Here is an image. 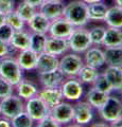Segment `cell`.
I'll return each instance as SVG.
<instances>
[{
    "mask_svg": "<svg viewBox=\"0 0 122 127\" xmlns=\"http://www.w3.org/2000/svg\"><path fill=\"white\" fill-rule=\"evenodd\" d=\"M74 29H76V27L67 20L64 16H62L60 18L51 20L48 30V35L60 38H68Z\"/></svg>",
    "mask_w": 122,
    "mask_h": 127,
    "instance_id": "11",
    "label": "cell"
},
{
    "mask_svg": "<svg viewBox=\"0 0 122 127\" xmlns=\"http://www.w3.org/2000/svg\"><path fill=\"white\" fill-rule=\"evenodd\" d=\"M69 45L67 38H60V37H54V36H47L46 45H45V51L44 52L50 53L52 55L61 57L62 55L69 52Z\"/></svg>",
    "mask_w": 122,
    "mask_h": 127,
    "instance_id": "13",
    "label": "cell"
},
{
    "mask_svg": "<svg viewBox=\"0 0 122 127\" xmlns=\"http://www.w3.org/2000/svg\"><path fill=\"white\" fill-rule=\"evenodd\" d=\"M69 45V49L71 52L78 53V54H83L86 50L92 46L90 41L88 30L85 27L76 28L71 33V35L67 38Z\"/></svg>",
    "mask_w": 122,
    "mask_h": 127,
    "instance_id": "4",
    "label": "cell"
},
{
    "mask_svg": "<svg viewBox=\"0 0 122 127\" xmlns=\"http://www.w3.org/2000/svg\"><path fill=\"white\" fill-rule=\"evenodd\" d=\"M103 74L108 79L113 87V90L116 92L122 91V67L106 66L103 71Z\"/></svg>",
    "mask_w": 122,
    "mask_h": 127,
    "instance_id": "22",
    "label": "cell"
},
{
    "mask_svg": "<svg viewBox=\"0 0 122 127\" xmlns=\"http://www.w3.org/2000/svg\"><path fill=\"white\" fill-rule=\"evenodd\" d=\"M5 23H7V25L13 28L14 30H21V29L27 28L26 21L23 20L15 11L5 15Z\"/></svg>",
    "mask_w": 122,
    "mask_h": 127,
    "instance_id": "33",
    "label": "cell"
},
{
    "mask_svg": "<svg viewBox=\"0 0 122 127\" xmlns=\"http://www.w3.org/2000/svg\"><path fill=\"white\" fill-rule=\"evenodd\" d=\"M37 95L50 107V108L55 106L56 104H58L60 102L64 100L61 87H55V88H45V87H41L38 90Z\"/></svg>",
    "mask_w": 122,
    "mask_h": 127,
    "instance_id": "20",
    "label": "cell"
},
{
    "mask_svg": "<svg viewBox=\"0 0 122 127\" xmlns=\"http://www.w3.org/2000/svg\"><path fill=\"white\" fill-rule=\"evenodd\" d=\"M84 96H85V101L88 102L96 110H98L104 105V103L108 98L109 94L102 92V91L98 90L91 86L87 92H85Z\"/></svg>",
    "mask_w": 122,
    "mask_h": 127,
    "instance_id": "23",
    "label": "cell"
},
{
    "mask_svg": "<svg viewBox=\"0 0 122 127\" xmlns=\"http://www.w3.org/2000/svg\"><path fill=\"white\" fill-rule=\"evenodd\" d=\"M0 127H12L11 120L6 119L4 117L0 116Z\"/></svg>",
    "mask_w": 122,
    "mask_h": 127,
    "instance_id": "41",
    "label": "cell"
},
{
    "mask_svg": "<svg viewBox=\"0 0 122 127\" xmlns=\"http://www.w3.org/2000/svg\"><path fill=\"white\" fill-rule=\"evenodd\" d=\"M83 2H85L86 4H90V3H93V2H99V1H103V0H82Z\"/></svg>",
    "mask_w": 122,
    "mask_h": 127,
    "instance_id": "45",
    "label": "cell"
},
{
    "mask_svg": "<svg viewBox=\"0 0 122 127\" xmlns=\"http://www.w3.org/2000/svg\"><path fill=\"white\" fill-rule=\"evenodd\" d=\"M26 101L18 96L16 93H13L0 100V112L1 116L6 119H13L18 113L25 111Z\"/></svg>",
    "mask_w": 122,
    "mask_h": 127,
    "instance_id": "5",
    "label": "cell"
},
{
    "mask_svg": "<svg viewBox=\"0 0 122 127\" xmlns=\"http://www.w3.org/2000/svg\"><path fill=\"white\" fill-rule=\"evenodd\" d=\"M121 94H122V91H121ZM121 100H122V98H121Z\"/></svg>",
    "mask_w": 122,
    "mask_h": 127,
    "instance_id": "48",
    "label": "cell"
},
{
    "mask_svg": "<svg viewBox=\"0 0 122 127\" xmlns=\"http://www.w3.org/2000/svg\"><path fill=\"white\" fill-rule=\"evenodd\" d=\"M64 100L68 102H78L84 97L85 87L78 77H66L61 86Z\"/></svg>",
    "mask_w": 122,
    "mask_h": 127,
    "instance_id": "7",
    "label": "cell"
},
{
    "mask_svg": "<svg viewBox=\"0 0 122 127\" xmlns=\"http://www.w3.org/2000/svg\"><path fill=\"white\" fill-rule=\"evenodd\" d=\"M0 116H1V112H0Z\"/></svg>",
    "mask_w": 122,
    "mask_h": 127,
    "instance_id": "49",
    "label": "cell"
},
{
    "mask_svg": "<svg viewBox=\"0 0 122 127\" xmlns=\"http://www.w3.org/2000/svg\"><path fill=\"white\" fill-rule=\"evenodd\" d=\"M90 126H93V127H97V126H103V127H106V126H109V124H107L106 122H99V123H93V124H90Z\"/></svg>",
    "mask_w": 122,
    "mask_h": 127,
    "instance_id": "43",
    "label": "cell"
},
{
    "mask_svg": "<svg viewBox=\"0 0 122 127\" xmlns=\"http://www.w3.org/2000/svg\"><path fill=\"white\" fill-rule=\"evenodd\" d=\"M105 31H106V28L103 26H96V27H92L91 29L88 30L90 41H91L92 46L102 47L104 35H105Z\"/></svg>",
    "mask_w": 122,
    "mask_h": 127,
    "instance_id": "31",
    "label": "cell"
},
{
    "mask_svg": "<svg viewBox=\"0 0 122 127\" xmlns=\"http://www.w3.org/2000/svg\"><path fill=\"white\" fill-rule=\"evenodd\" d=\"M99 74H100L99 69L93 68L91 66H88V65H85L84 64V65L82 66V68L80 69V71H79L77 77L83 85L92 86L94 81L99 76Z\"/></svg>",
    "mask_w": 122,
    "mask_h": 127,
    "instance_id": "28",
    "label": "cell"
},
{
    "mask_svg": "<svg viewBox=\"0 0 122 127\" xmlns=\"http://www.w3.org/2000/svg\"><path fill=\"white\" fill-rule=\"evenodd\" d=\"M38 90H39L38 84L26 77H23L17 85L14 86V92L25 101L37 95Z\"/></svg>",
    "mask_w": 122,
    "mask_h": 127,
    "instance_id": "19",
    "label": "cell"
},
{
    "mask_svg": "<svg viewBox=\"0 0 122 127\" xmlns=\"http://www.w3.org/2000/svg\"><path fill=\"white\" fill-rule=\"evenodd\" d=\"M5 23V14H3L0 12V27Z\"/></svg>",
    "mask_w": 122,
    "mask_h": 127,
    "instance_id": "44",
    "label": "cell"
},
{
    "mask_svg": "<svg viewBox=\"0 0 122 127\" xmlns=\"http://www.w3.org/2000/svg\"><path fill=\"white\" fill-rule=\"evenodd\" d=\"M122 46V29L107 27L105 31L102 47H118Z\"/></svg>",
    "mask_w": 122,
    "mask_h": 127,
    "instance_id": "27",
    "label": "cell"
},
{
    "mask_svg": "<svg viewBox=\"0 0 122 127\" xmlns=\"http://www.w3.org/2000/svg\"><path fill=\"white\" fill-rule=\"evenodd\" d=\"M18 51L14 49L9 42H5L0 39V58L5 57V56H14L16 55Z\"/></svg>",
    "mask_w": 122,
    "mask_h": 127,
    "instance_id": "36",
    "label": "cell"
},
{
    "mask_svg": "<svg viewBox=\"0 0 122 127\" xmlns=\"http://www.w3.org/2000/svg\"><path fill=\"white\" fill-rule=\"evenodd\" d=\"M51 1H63V2H64L65 0H51Z\"/></svg>",
    "mask_w": 122,
    "mask_h": 127,
    "instance_id": "47",
    "label": "cell"
},
{
    "mask_svg": "<svg viewBox=\"0 0 122 127\" xmlns=\"http://www.w3.org/2000/svg\"><path fill=\"white\" fill-rule=\"evenodd\" d=\"M23 1H26L27 3H29V4H31V5H33V6H35V7H38L41 6L42 3H44L46 0H23Z\"/></svg>",
    "mask_w": 122,
    "mask_h": 127,
    "instance_id": "40",
    "label": "cell"
},
{
    "mask_svg": "<svg viewBox=\"0 0 122 127\" xmlns=\"http://www.w3.org/2000/svg\"><path fill=\"white\" fill-rule=\"evenodd\" d=\"M48 34L42 33H32L31 32V40H30V49L34 51L36 54H41L45 51V45Z\"/></svg>",
    "mask_w": 122,
    "mask_h": 127,
    "instance_id": "30",
    "label": "cell"
},
{
    "mask_svg": "<svg viewBox=\"0 0 122 127\" xmlns=\"http://www.w3.org/2000/svg\"><path fill=\"white\" fill-rule=\"evenodd\" d=\"M50 114L57 121V123H60L61 126L71 124L74 118L73 104H71V102L63 100L55 106L51 107Z\"/></svg>",
    "mask_w": 122,
    "mask_h": 127,
    "instance_id": "9",
    "label": "cell"
},
{
    "mask_svg": "<svg viewBox=\"0 0 122 127\" xmlns=\"http://www.w3.org/2000/svg\"><path fill=\"white\" fill-rule=\"evenodd\" d=\"M38 54H36L31 49H26L18 51L15 55V58L20 66V68L25 71V72H32L35 71L36 68V63H37Z\"/></svg>",
    "mask_w": 122,
    "mask_h": 127,
    "instance_id": "15",
    "label": "cell"
},
{
    "mask_svg": "<svg viewBox=\"0 0 122 127\" xmlns=\"http://www.w3.org/2000/svg\"><path fill=\"white\" fill-rule=\"evenodd\" d=\"M16 0H0V12L3 14H9L15 10Z\"/></svg>",
    "mask_w": 122,
    "mask_h": 127,
    "instance_id": "39",
    "label": "cell"
},
{
    "mask_svg": "<svg viewBox=\"0 0 122 127\" xmlns=\"http://www.w3.org/2000/svg\"><path fill=\"white\" fill-rule=\"evenodd\" d=\"M99 117L106 123H111L122 116V100L116 95L109 94L104 105L98 109Z\"/></svg>",
    "mask_w": 122,
    "mask_h": 127,
    "instance_id": "6",
    "label": "cell"
},
{
    "mask_svg": "<svg viewBox=\"0 0 122 127\" xmlns=\"http://www.w3.org/2000/svg\"><path fill=\"white\" fill-rule=\"evenodd\" d=\"M14 11L27 22L38 11V9L29 4V3H27L26 1H23V0H19V1L16 3V6H15Z\"/></svg>",
    "mask_w": 122,
    "mask_h": 127,
    "instance_id": "29",
    "label": "cell"
},
{
    "mask_svg": "<svg viewBox=\"0 0 122 127\" xmlns=\"http://www.w3.org/2000/svg\"><path fill=\"white\" fill-rule=\"evenodd\" d=\"M82 57H83V62L85 65L91 66L93 68L100 69L105 66L104 50L101 47L91 46L82 54Z\"/></svg>",
    "mask_w": 122,
    "mask_h": 127,
    "instance_id": "12",
    "label": "cell"
},
{
    "mask_svg": "<svg viewBox=\"0 0 122 127\" xmlns=\"http://www.w3.org/2000/svg\"><path fill=\"white\" fill-rule=\"evenodd\" d=\"M37 81L41 87L45 88H55V87H61L64 79L66 78L64 76L60 69L49 71L45 73H36Z\"/></svg>",
    "mask_w": 122,
    "mask_h": 127,
    "instance_id": "14",
    "label": "cell"
},
{
    "mask_svg": "<svg viewBox=\"0 0 122 127\" xmlns=\"http://www.w3.org/2000/svg\"><path fill=\"white\" fill-rule=\"evenodd\" d=\"M109 126H112V127H122V116L120 118L116 119L115 121L109 123Z\"/></svg>",
    "mask_w": 122,
    "mask_h": 127,
    "instance_id": "42",
    "label": "cell"
},
{
    "mask_svg": "<svg viewBox=\"0 0 122 127\" xmlns=\"http://www.w3.org/2000/svg\"><path fill=\"white\" fill-rule=\"evenodd\" d=\"M11 124L12 127H33L35 122L26 111H22L13 119H11Z\"/></svg>",
    "mask_w": 122,
    "mask_h": 127,
    "instance_id": "32",
    "label": "cell"
},
{
    "mask_svg": "<svg viewBox=\"0 0 122 127\" xmlns=\"http://www.w3.org/2000/svg\"><path fill=\"white\" fill-rule=\"evenodd\" d=\"M25 111L33 119V121L36 123L41 119L46 117L50 113V107L41 100L38 95L30 97L26 101L25 104Z\"/></svg>",
    "mask_w": 122,
    "mask_h": 127,
    "instance_id": "10",
    "label": "cell"
},
{
    "mask_svg": "<svg viewBox=\"0 0 122 127\" xmlns=\"http://www.w3.org/2000/svg\"><path fill=\"white\" fill-rule=\"evenodd\" d=\"M50 20L42 15L41 12H36L28 21L26 22V27L32 33H42L48 34V30L50 27Z\"/></svg>",
    "mask_w": 122,
    "mask_h": 127,
    "instance_id": "18",
    "label": "cell"
},
{
    "mask_svg": "<svg viewBox=\"0 0 122 127\" xmlns=\"http://www.w3.org/2000/svg\"><path fill=\"white\" fill-rule=\"evenodd\" d=\"M63 16L76 28L86 27L89 22L87 4L82 0H72L65 4Z\"/></svg>",
    "mask_w": 122,
    "mask_h": 127,
    "instance_id": "1",
    "label": "cell"
},
{
    "mask_svg": "<svg viewBox=\"0 0 122 127\" xmlns=\"http://www.w3.org/2000/svg\"><path fill=\"white\" fill-rule=\"evenodd\" d=\"M114 2H115L116 5H119L122 7V0H114Z\"/></svg>",
    "mask_w": 122,
    "mask_h": 127,
    "instance_id": "46",
    "label": "cell"
},
{
    "mask_svg": "<svg viewBox=\"0 0 122 127\" xmlns=\"http://www.w3.org/2000/svg\"><path fill=\"white\" fill-rule=\"evenodd\" d=\"M83 65L84 62L82 55L69 51L60 57L58 69L65 77H77Z\"/></svg>",
    "mask_w": 122,
    "mask_h": 127,
    "instance_id": "3",
    "label": "cell"
},
{
    "mask_svg": "<svg viewBox=\"0 0 122 127\" xmlns=\"http://www.w3.org/2000/svg\"><path fill=\"white\" fill-rule=\"evenodd\" d=\"M65 3L63 1H51L46 0L42 4L38 7V12H41L42 15H45L49 20H54L56 18H60L64 14Z\"/></svg>",
    "mask_w": 122,
    "mask_h": 127,
    "instance_id": "17",
    "label": "cell"
},
{
    "mask_svg": "<svg viewBox=\"0 0 122 127\" xmlns=\"http://www.w3.org/2000/svg\"><path fill=\"white\" fill-rule=\"evenodd\" d=\"M58 64H60V57L58 56L47 52H41V54H38L35 72L45 73L49 72V71L56 70L58 69Z\"/></svg>",
    "mask_w": 122,
    "mask_h": 127,
    "instance_id": "16",
    "label": "cell"
},
{
    "mask_svg": "<svg viewBox=\"0 0 122 127\" xmlns=\"http://www.w3.org/2000/svg\"><path fill=\"white\" fill-rule=\"evenodd\" d=\"M14 29L12 27H10L7 23H4L0 27V39L5 42H10L11 37L14 33Z\"/></svg>",
    "mask_w": 122,
    "mask_h": 127,
    "instance_id": "38",
    "label": "cell"
},
{
    "mask_svg": "<svg viewBox=\"0 0 122 127\" xmlns=\"http://www.w3.org/2000/svg\"><path fill=\"white\" fill-rule=\"evenodd\" d=\"M94 109L93 107L89 104L88 102L84 101H78L73 104V111H74V118L73 123H76V126H85L91 123L94 118Z\"/></svg>",
    "mask_w": 122,
    "mask_h": 127,
    "instance_id": "8",
    "label": "cell"
},
{
    "mask_svg": "<svg viewBox=\"0 0 122 127\" xmlns=\"http://www.w3.org/2000/svg\"><path fill=\"white\" fill-rule=\"evenodd\" d=\"M105 65L114 67H122V46L104 48Z\"/></svg>",
    "mask_w": 122,
    "mask_h": 127,
    "instance_id": "25",
    "label": "cell"
},
{
    "mask_svg": "<svg viewBox=\"0 0 122 127\" xmlns=\"http://www.w3.org/2000/svg\"><path fill=\"white\" fill-rule=\"evenodd\" d=\"M92 87H94L96 89L102 91V92L107 93V94H112L114 92L111 83L108 82V79L106 78V76L103 74V72H100L99 76L97 77V79L92 84Z\"/></svg>",
    "mask_w": 122,
    "mask_h": 127,
    "instance_id": "34",
    "label": "cell"
},
{
    "mask_svg": "<svg viewBox=\"0 0 122 127\" xmlns=\"http://www.w3.org/2000/svg\"><path fill=\"white\" fill-rule=\"evenodd\" d=\"M0 76L15 86L25 77V71L14 56H5L0 58Z\"/></svg>",
    "mask_w": 122,
    "mask_h": 127,
    "instance_id": "2",
    "label": "cell"
},
{
    "mask_svg": "<svg viewBox=\"0 0 122 127\" xmlns=\"http://www.w3.org/2000/svg\"><path fill=\"white\" fill-rule=\"evenodd\" d=\"M14 93V86L6 79L0 76V100Z\"/></svg>",
    "mask_w": 122,
    "mask_h": 127,
    "instance_id": "35",
    "label": "cell"
},
{
    "mask_svg": "<svg viewBox=\"0 0 122 127\" xmlns=\"http://www.w3.org/2000/svg\"><path fill=\"white\" fill-rule=\"evenodd\" d=\"M30 40L31 32L27 28H25L21 30H15L9 43L17 51H21L30 49Z\"/></svg>",
    "mask_w": 122,
    "mask_h": 127,
    "instance_id": "21",
    "label": "cell"
},
{
    "mask_svg": "<svg viewBox=\"0 0 122 127\" xmlns=\"http://www.w3.org/2000/svg\"><path fill=\"white\" fill-rule=\"evenodd\" d=\"M36 127H60L61 124L57 123V121L54 119L51 114H47L46 117L41 119L38 122L35 123Z\"/></svg>",
    "mask_w": 122,
    "mask_h": 127,
    "instance_id": "37",
    "label": "cell"
},
{
    "mask_svg": "<svg viewBox=\"0 0 122 127\" xmlns=\"http://www.w3.org/2000/svg\"><path fill=\"white\" fill-rule=\"evenodd\" d=\"M108 10V5L103 1L87 4V13L89 21H104Z\"/></svg>",
    "mask_w": 122,
    "mask_h": 127,
    "instance_id": "24",
    "label": "cell"
},
{
    "mask_svg": "<svg viewBox=\"0 0 122 127\" xmlns=\"http://www.w3.org/2000/svg\"><path fill=\"white\" fill-rule=\"evenodd\" d=\"M103 22H105L107 27L122 29V7L116 4L108 6Z\"/></svg>",
    "mask_w": 122,
    "mask_h": 127,
    "instance_id": "26",
    "label": "cell"
}]
</instances>
